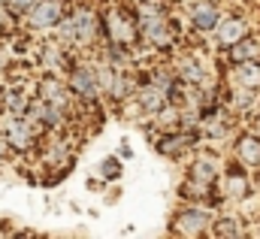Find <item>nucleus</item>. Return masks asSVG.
<instances>
[{"label": "nucleus", "instance_id": "nucleus-1", "mask_svg": "<svg viewBox=\"0 0 260 239\" xmlns=\"http://www.w3.org/2000/svg\"><path fill=\"white\" fill-rule=\"evenodd\" d=\"M52 37L58 43H64L70 52H97V46L103 43L100 34V9L91 3H73L70 12L58 21V27L52 31Z\"/></svg>", "mask_w": 260, "mask_h": 239}, {"label": "nucleus", "instance_id": "nucleus-2", "mask_svg": "<svg viewBox=\"0 0 260 239\" xmlns=\"http://www.w3.org/2000/svg\"><path fill=\"white\" fill-rule=\"evenodd\" d=\"M100 34H103L106 43L136 49V43H139V21H136L133 6H124V3L103 6L100 9Z\"/></svg>", "mask_w": 260, "mask_h": 239}, {"label": "nucleus", "instance_id": "nucleus-3", "mask_svg": "<svg viewBox=\"0 0 260 239\" xmlns=\"http://www.w3.org/2000/svg\"><path fill=\"white\" fill-rule=\"evenodd\" d=\"M67 88L73 91V97L85 106H100L103 103V91H100V79H97V67L94 58H73V64L64 73Z\"/></svg>", "mask_w": 260, "mask_h": 239}, {"label": "nucleus", "instance_id": "nucleus-4", "mask_svg": "<svg viewBox=\"0 0 260 239\" xmlns=\"http://www.w3.org/2000/svg\"><path fill=\"white\" fill-rule=\"evenodd\" d=\"M0 133L6 136L9 148L15 155H34L43 142V133L24 118V115H6L0 112Z\"/></svg>", "mask_w": 260, "mask_h": 239}, {"label": "nucleus", "instance_id": "nucleus-5", "mask_svg": "<svg viewBox=\"0 0 260 239\" xmlns=\"http://www.w3.org/2000/svg\"><path fill=\"white\" fill-rule=\"evenodd\" d=\"M70 0H37L24 15H21V31L27 34H52L58 21L70 12Z\"/></svg>", "mask_w": 260, "mask_h": 239}, {"label": "nucleus", "instance_id": "nucleus-6", "mask_svg": "<svg viewBox=\"0 0 260 239\" xmlns=\"http://www.w3.org/2000/svg\"><path fill=\"white\" fill-rule=\"evenodd\" d=\"M212 206H197V203H188L182 206L173 218H170V233L182 239H200L209 236V227H212Z\"/></svg>", "mask_w": 260, "mask_h": 239}, {"label": "nucleus", "instance_id": "nucleus-7", "mask_svg": "<svg viewBox=\"0 0 260 239\" xmlns=\"http://www.w3.org/2000/svg\"><path fill=\"white\" fill-rule=\"evenodd\" d=\"M79 52H70L64 43H58L52 34L37 46V55H34V64L43 70V73H55V76H64L67 67L73 64V58H76Z\"/></svg>", "mask_w": 260, "mask_h": 239}, {"label": "nucleus", "instance_id": "nucleus-8", "mask_svg": "<svg viewBox=\"0 0 260 239\" xmlns=\"http://www.w3.org/2000/svg\"><path fill=\"white\" fill-rule=\"evenodd\" d=\"M218 200H227V203H242L251 197V179L245 173V167L239 161H233L221 176H218Z\"/></svg>", "mask_w": 260, "mask_h": 239}, {"label": "nucleus", "instance_id": "nucleus-9", "mask_svg": "<svg viewBox=\"0 0 260 239\" xmlns=\"http://www.w3.org/2000/svg\"><path fill=\"white\" fill-rule=\"evenodd\" d=\"M248 34H251L248 18L239 15V12H233V15H221V21H218L215 31H212V43H215L218 52H227L230 46H236V43H239L242 37H248Z\"/></svg>", "mask_w": 260, "mask_h": 239}, {"label": "nucleus", "instance_id": "nucleus-10", "mask_svg": "<svg viewBox=\"0 0 260 239\" xmlns=\"http://www.w3.org/2000/svg\"><path fill=\"white\" fill-rule=\"evenodd\" d=\"M185 21L197 34H212L215 24L221 21V6L215 0H191L185 3Z\"/></svg>", "mask_w": 260, "mask_h": 239}, {"label": "nucleus", "instance_id": "nucleus-11", "mask_svg": "<svg viewBox=\"0 0 260 239\" xmlns=\"http://www.w3.org/2000/svg\"><path fill=\"white\" fill-rule=\"evenodd\" d=\"M218 176H221V161L209 152H197L191 158V164H188V173H185V179L200 182V185H212V188L218 185Z\"/></svg>", "mask_w": 260, "mask_h": 239}, {"label": "nucleus", "instance_id": "nucleus-12", "mask_svg": "<svg viewBox=\"0 0 260 239\" xmlns=\"http://www.w3.org/2000/svg\"><path fill=\"white\" fill-rule=\"evenodd\" d=\"M230 142H233V161H239L242 167H260V133L242 130L233 133Z\"/></svg>", "mask_w": 260, "mask_h": 239}, {"label": "nucleus", "instance_id": "nucleus-13", "mask_svg": "<svg viewBox=\"0 0 260 239\" xmlns=\"http://www.w3.org/2000/svg\"><path fill=\"white\" fill-rule=\"evenodd\" d=\"M227 82L233 88H248V91H260V58L242 61V64H230Z\"/></svg>", "mask_w": 260, "mask_h": 239}, {"label": "nucleus", "instance_id": "nucleus-14", "mask_svg": "<svg viewBox=\"0 0 260 239\" xmlns=\"http://www.w3.org/2000/svg\"><path fill=\"white\" fill-rule=\"evenodd\" d=\"M245 227H248V224H245V218H239V215H215L209 233L218 236V239H239V236L248 233Z\"/></svg>", "mask_w": 260, "mask_h": 239}, {"label": "nucleus", "instance_id": "nucleus-15", "mask_svg": "<svg viewBox=\"0 0 260 239\" xmlns=\"http://www.w3.org/2000/svg\"><path fill=\"white\" fill-rule=\"evenodd\" d=\"M224 55H227V61H230V64H242V61L260 58V37H257V34L242 37V40H239L236 46H230Z\"/></svg>", "mask_w": 260, "mask_h": 239}, {"label": "nucleus", "instance_id": "nucleus-16", "mask_svg": "<svg viewBox=\"0 0 260 239\" xmlns=\"http://www.w3.org/2000/svg\"><path fill=\"white\" fill-rule=\"evenodd\" d=\"M97 173H100V179L103 182H118L121 179V173H124L121 158H118V155H106V158L97 164Z\"/></svg>", "mask_w": 260, "mask_h": 239}, {"label": "nucleus", "instance_id": "nucleus-17", "mask_svg": "<svg viewBox=\"0 0 260 239\" xmlns=\"http://www.w3.org/2000/svg\"><path fill=\"white\" fill-rule=\"evenodd\" d=\"M18 31H21V21L0 3V40H12Z\"/></svg>", "mask_w": 260, "mask_h": 239}, {"label": "nucleus", "instance_id": "nucleus-18", "mask_svg": "<svg viewBox=\"0 0 260 239\" xmlns=\"http://www.w3.org/2000/svg\"><path fill=\"white\" fill-rule=\"evenodd\" d=\"M15 55H12V46H9V40H0V76H9L12 70H15Z\"/></svg>", "mask_w": 260, "mask_h": 239}, {"label": "nucleus", "instance_id": "nucleus-19", "mask_svg": "<svg viewBox=\"0 0 260 239\" xmlns=\"http://www.w3.org/2000/svg\"><path fill=\"white\" fill-rule=\"evenodd\" d=\"M34 3H37V0H3V6H6V9H9V12L18 18V21H21V15H24V12H27Z\"/></svg>", "mask_w": 260, "mask_h": 239}, {"label": "nucleus", "instance_id": "nucleus-20", "mask_svg": "<svg viewBox=\"0 0 260 239\" xmlns=\"http://www.w3.org/2000/svg\"><path fill=\"white\" fill-rule=\"evenodd\" d=\"M12 158H15V152L9 148V142H6V136L0 133V167H3V164H9Z\"/></svg>", "mask_w": 260, "mask_h": 239}, {"label": "nucleus", "instance_id": "nucleus-21", "mask_svg": "<svg viewBox=\"0 0 260 239\" xmlns=\"http://www.w3.org/2000/svg\"><path fill=\"white\" fill-rule=\"evenodd\" d=\"M118 158H121V161H133V148H130L127 139H121V145H118Z\"/></svg>", "mask_w": 260, "mask_h": 239}, {"label": "nucleus", "instance_id": "nucleus-22", "mask_svg": "<svg viewBox=\"0 0 260 239\" xmlns=\"http://www.w3.org/2000/svg\"><path fill=\"white\" fill-rule=\"evenodd\" d=\"M167 3H170V6H173V3H176V6H185V3H191V0H167Z\"/></svg>", "mask_w": 260, "mask_h": 239}, {"label": "nucleus", "instance_id": "nucleus-23", "mask_svg": "<svg viewBox=\"0 0 260 239\" xmlns=\"http://www.w3.org/2000/svg\"><path fill=\"white\" fill-rule=\"evenodd\" d=\"M254 112H257V121H260V94H257V109Z\"/></svg>", "mask_w": 260, "mask_h": 239}, {"label": "nucleus", "instance_id": "nucleus-24", "mask_svg": "<svg viewBox=\"0 0 260 239\" xmlns=\"http://www.w3.org/2000/svg\"><path fill=\"white\" fill-rule=\"evenodd\" d=\"M133 3H139V0H133Z\"/></svg>", "mask_w": 260, "mask_h": 239}, {"label": "nucleus", "instance_id": "nucleus-25", "mask_svg": "<svg viewBox=\"0 0 260 239\" xmlns=\"http://www.w3.org/2000/svg\"><path fill=\"white\" fill-rule=\"evenodd\" d=\"M0 3H3V0H0Z\"/></svg>", "mask_w": 260, "mask_h": 239}]
</instances>
